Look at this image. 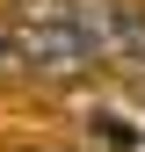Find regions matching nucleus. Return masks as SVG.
<instances>
[{
  "label": "nucleus",
  "instance_id": "f257e3e1",
  "mask_svg": "<svg viewBox=\"0 0 145 152\" xmlns=\"http://www.w3.org/2000/svg\"><path fill=\"white\" fill-rule=\"evenodd\" d=\"M94 65L87 58V44L72 36L65 22H15L7 29V72H29V80H80V72Z\"/></svg>",
  "mask_w": 145,
  "mask_h": 152
},
{
  "label": "nucleus",
  "instance_id": "20e7f679",
  "mask_svg": "<svg viewBox=\"0 0 145 152\" xmlns=\"http://www.w3.org/2000/svg\"><path fill=\"white\" fill-rule=\"evenodd\" d=\"M0 72H7V29H0Z\"/></svg>",
  "mask_w": 145,
  "mask_h": 152
},
{
  "label": "nucleus",
  "instance_id": "f03ea898",
  "mask_svg": "<svg viewBox=\"0 0 145 152\" xmlns=\"http://www.w3.org/2000/svg\"><path fill=\"white\" fill-rule=\"evenodd\" d=\"M116 15H123V0H58V22L87 44V58H94V65L116 58Z\"/></svg>",
  "mask_w": 145,
  "mask_h": 152
},
{
  "label": "nucleus",
  "instance_id": "7ed1b4c3",
  "mask_svg": "<svg viewBox=\"0 0 145 152\" xmlns=\"http://www.w3.org/2000/svg\"><path fill=\"white\" fill-rule=\"evenodd\" d=\"M109 65H123V72L145 80V7H123L116 15V58H109Z\"/></svg>",
  "mask_w": 145,
  "mask_h": 152
}]
</instances>
